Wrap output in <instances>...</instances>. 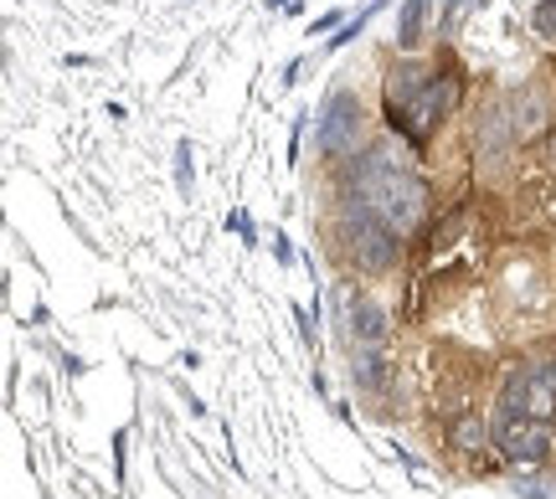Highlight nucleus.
<instances>
[{
  "label": "nucleus",
  "instance_id": "obj_1",
  "mask_svg": "<svg viewBox=\"0 0 556 499\" xmlns=\"http://www.w3.org/2000/svg\"><path fill=\"white\" fill-rule=\"evenodd\" d=\"M351 196H361L397 238H417L428 221V185L407 170L392 144H371L356 165H351Z\"/></svg>",
  "mask_w": 556,
  "mask_h": 499
},
{
  "label": "nucleus",
  "instance_id": "obj_2",
  "mask_svg": "<svg viewBox=\"0 0 556 499\" xmlns=\"http://www.w3.org/2000/svg\"><path fill=\"white\" fill-rule=\"evenodd\" d=\"M458 93L464 88L454 73H438L422 62H397L387 73V124L413 144H428L438 135V124L458 108Z\"/></svg>",
  "mask_w": 556,
  "mask_h": 499
},
{
  "label": "nucleus",
  "instance_id": "obj_3",
  "mask_svg": "<svg viewBox=\"0 0 556 499\" xmlns=\"http://www.w3.org/2000/svg\"><path fill=\"white\" fill-rule=\"evenodd\" d=\"M340 242H345V258L356 263L361 273H392L402 263V238L361 196L340 206Z\"/></svg>",
  "mask_w": 556,
  "mask_h": 499
},
{
  "label": "nucleus",
  "instance_id": "obj_4",
  "mask_svg": "<svg viewBox=\"0 0 556 499\" xmlns=\"http://www.w3.org/2000/svg\"><path fill=\"white\" fill-rule=\"evenodd\" d=\"M500 407L541 418V422H556V356L531 360V366H510L505 386H500Z\"/></svg>",
  "mask_w": 556,
  "mask_h": 499
},
{
  "label": "nucleus",
  "instance_id": "obj_5",
  "mask_svg": "<svg viewBox=\"0 0 556 499\" xmlns=\"http://www.w3.org/2000/svg\"><path fill=\"white\" fill-rule=\"evenodd\" d=\"M356 140H361V99L351 88H336L315 119V150L325 161H340V155H356Z\"/></svg>",
  "mask_w": 556,
  "mask_h": 499
},
{
  "label": "nucleus",
  "instance_id": "obj_6",
  "mask_svg": "<svg viewBox=\"0 0 556 499\" xmlns=\"http://www.w3.org/2000/svg\"><path fill=\"white\" fill-rule=\"evenodd\" d=\"M495 448L510 463H541L546 459V448H552V422L500 407L495 412Z\"/></svg>",
  "mask_w": 556,
  "mask_h": 499
},
{
  "label": "nucleus",
  "instance_id": "obj_7",
  "mask_svg": "<svg viewBox=\"0 0 556 499\" xmlns=\"http://www.w3.org/2000/svg\"><path fill=\"white\" fill-rule=\"evenodd\" d=\"M505 114H510V135H516V144L541 140L546 124H552V108H546V99H541V88H520V93H510V99H505Z\"/></svg>",
  "mask_w": 556,
  "mask_h": 499
},
{
  "label": "nucleus",
  "instance_id": "obj_8",
  "mask_svg": "<svg viewBox=\"0 0 556 499\" xmlns=\"http://www.w3.org/2000/svg\"><path fill=\"white\" fill-rule=\"evenodd\" d=\"M345 324H351V345L356 350H381L387 345V309L371 299H356L345 309Z\"/></svg>",
  "mask_w": 556,
  "mask_h": 499
},
{
  "label": "nucleus",
  "instance_id": "obj_9",
  "mask_svg": "<svg viewBox=\"0 0 556 499\" xmlns=\"http://www.w3.org/2000/svg\"><path fill=\"white\" fill-rule=\"evenodd\" d=\"M490 438H495V427L479 418V412H458V418L448 422V443H454L458 453H479Z\"/></svg>",
  "mask_w": 556,
  "mask_h": 499
},
{
  "label": "nucleus",
  "instance_id": "obj_10",
  "mask_svg": "<svg viewBox=\"0 0 556 499\" xmlns=\"http://www.w3.org/2000/svg\"><path fill=\"white\" fill-rule=\"evenodd\" d=\"M433 11V0H402V16H397V41L402 47H417L422 41V21Z\"/></svg>",
  "mask_w": 556,
  "mask_h": 499
},
{
  "label": "nucleus",
  "instance_id": "obj_11",
  "mask_svg": "<svg viewBox=\"0 0 556 499\" xmlns=\"http://www.w3.org/2000/svg\"><path fill=\"white\" fill-rule=\"evenodd\" d=\"M351 376H356V386L377 392L381 381H387V360H381L377 350H356V366H351Z\"/></svg>",
  "mask_w": 556,
  "mask_h": 499
},
{
  "label": "nucleus",
  "instance_id": "obj_12",
  "mask_svg": "<svg viewBox=\"0 0 556 499\" xmlns=\"http://www.w3.org/2000/svg\"><path fill=\"white\" fill-rule=\"evenodd\" d=\"M531 26H536V37L556 41V0H536V11H531Z\"/></svg>",
  "mask_w": 556,
  "mask_h": 499
},
{
  "label": "nucleus",
  "instance_id": "obj_13",
  "mask_svg": "<svg viewBox=\"0 0 556 499\" xmlns=\"http://www.w3.org/2000/svg\"><path fill=\"white\" fill-rule=\"evenodd\" d=\"M371 11H377V5H371ZM371 11H361L356 21H345V26H340V37H330V47H345V41H356L361 31L371 26Z\"/></svg>",
  "mask_w": 556,
  "mask_h": 499
},
{
  "label": "nucleus",
  "instance_id": "obj_14",
  "mask_svg": "<svg viewBox=\"0 0 556 499\" xmlns=\"http://www.w3.org/2000/svg\"><path fill=\"white\" fill-rule=\"evenodd\" d=\"M176 185L180 191H191V140L176 144Z\"/></svg>",
  "mask_w": 556,
  "mask_h": 499
},
{
  "label": "nucleus",
  "instance_id": "obj_15",
  "mask_svg": "<svg viewBox=\"0 0 556 499\" xmlns=\"http://www.w3.org/2000/svg\"><path fill=\"white\" fill-rule=\"evenodd\" d=\"M274 253H278V263H294V247H289V238H283V232L274 238Z\"/></svg>",
  "mask_w": 556,
  "mask_h": 499
},
{
  "label": "nucleus",
  "instance_id": "obj_16",
  "mask_svg": "<svg viewBox=\"0 0 556 499\" xmlns=\"http://www.w3.org/2000/svg\"><path fill=\"white\" fill-rule=\"evenodd\" d=\"M520 495H526V499H552V495H546V484H520Z\"/></svg>",
  "mask_w": 556,
  "mask_h": 499
},
{
  "label": "nucleus",
  "instance_id": "obj_17",
  "mask_svg": "<svg viewBox=\"0 0 556 499\" xmlns=\"http://www.w3.org/2000/svg\"><path fill=\"white\" fill-rule=\"evenodd\" d=\"M552 165H556V140H552Z\"/></svg>",
  "mask_w": 556,
  "mask_h": 499
}]
</instances>
